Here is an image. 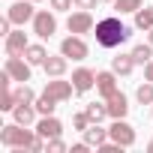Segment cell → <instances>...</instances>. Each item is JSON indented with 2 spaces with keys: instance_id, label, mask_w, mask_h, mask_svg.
<instances>
[{
  "instance_id": "obj_1",
  "label": "cell",
  "mask_w": 153,
  "mask_h": 153,
  "mask_svg": "<svg viewBox=\"0 0 153 153\" xmlns=\"http://www.w3.org/2000/svg\"><path fill=\"white\" fill-rule=\"evenodd\" d=\"M93 30H96V42H99L102 48H117V45H123V42L129 39V27H126L120 18H114V15L96 21Z\"/></svg>"
},
{
  "instance_id": "obj_2",
  "label": "cell",
  "mask_w": 153,
  "mask_h": 153,
  "mask_svg": "<svg viewBox=\"0 0 153 153\" xmlns=\"http://www.w3.org/2000/svg\"><path fill=\"white\" fill-rule=\"evenodd\" d=\"M36 138H39V132H30L21 123H9V126L0 129V144L9 147V150H30L36 144Z\"/></svg>"
},
{
  "instance_id": "obj_3",
  "label": "cell",
  "mask_w": 153,
  "mask_h": 153,
  "mask_svg": "<svg viewBox=\"0 0 153 153\" xmlns=\"http://www.w3.org/2000/svg\"><path fill=\"white\" fill-rule=\"evenodd\" d=\"M30 66H33V63H30L27 57L21 60V54H6V66H3V69H6L9 75H12L15 81L27 84V81H30Z\"/></svg>"
},
{
  "instance_id": "obj_4",
  "label": "cell",
  "mask_w": 153,
  "mask_h": 153,
  "mask_svg": "<svg viewBox=\"0 0 153 153\" xmlns=\"http://www.w3.org/2000/svg\"><path fill=\"white\" fill-rule=\"evenodd\" d=\"M54 30H57V18H54V12L39 9V12L33 15V33H36L39 39H51Z\"/></svg>"
},
{
  "instance_id": "obj_5",
  "label": "cell",
  "mask_w": 153,
  "mask_h": 153,
  "mask_svg": "<svg viewBox=\"0 0 153 153\" xmlns=\"http://www.w3.org/2000/svg\"><path fill=\"white\" fill-rule=\"evenodd\" d=\"M60 54H66L69 60H84L90 51H87V42H84L78 33H72V36H66V39L60 42Z\"/></svg>"
},
{
  "instance_id": "obj_6",
  "label": "cell",
  "mask_w": 153,
  "mask_h": 153,
  "mask_svg": "<svg viewBox=\"0 0 153 153\" xmlns=\"http://www.w3.org/2000/svg\"><path fill=\"white\" fill-rule=\"evenodd\" d=\"M108 135H111V141H117V144H123V147H132V144H135V129H132L123 117H117V120L108 126Z\"/></svg>"
},
{
  "instance_id": "obj_7",
  "label": "cell",
  "mask_w": 153,
  "mask_h": 153,
  "mask_svg": "<svg viewBox=\"0 0 153 153\" xmlns=\"http://www.w3.org/2000/svg\"><path fill=\"white\" fill-rule=\"evenodd\" d=\"M66 30L69 33H90L93 30V15H90V9H78V12H72L69 15V21H66Z\"/></svg>"
},
{
  "instance_id": "obj_8",
  "label": "cell",
  "mask_w": 153,
  "mask_h": 153,
  "mask_svg": "<svg viewBox=\"0 0 153 153\" xmlns=\"http://www.w3.org/2000/svg\"><path fill=\"white\" fill-rule=\"evenodd\" d=\"M45 96H51V99H57V102H69L72 99V93H75V84L72 81H60V78H54V81H48L45 84V90H42Z\"/></svg>"
},
{
  "instance_id": "obj_9",
  "label": "cell",
  "mask_w": 153,
  "mask_h": 153,
  "mask_svg": "<svg viewBox=\"0 0 153 153\" xmlns=\"http://www.w3.org/2000/svg\"><path fill=\"white\" fill-rule=\"evenodd\" d=\"M6 15H9V21H12V24H27V21H33V15H36L33 0H18V3H12Z\"/></svg>"
},
{
  "instance_id": "obj_10",
  "label": "cell",
  "mask_w": 153,
  "mask_h": 153,
  "mask_svg": "<svg viewBox=\"0 0 153 153\" xmlns=\"http://www.w3.org/2000/svg\"><path fill=\"white\" fill-rule=\"evenodd\" d=\"M36 132L48 141V138H60L63 135V123L54 117V114H42V120L36 123Z\"/></svg>"
},
{
  "instance_id": "obj_11",
  "label": "cell",
  "mask_w": 153,
  "mask_h": 153,
  "mask_svg": "<svg viewBox=\"0 0 153 153\" xmlns=\"http://www.w3.org/2000/svg\"><path fill=\"white\" fill-rule=\"evenodd\" d=\"M96 90L102 99H108L111 93H117V72H96Z\"/></svg>"
},
{
  "instance_id": "obj_12",
  "label": "cell",
  "mask_w": 153,
  "mask_h": 153,
  "mask_svg": "<svg viewBox=\"0 0 153 153\" xmlns=\"http://www.w3.org/2000/svg\"><path fill=\"white\" fill-rule=\"evenodd\" d=\"M105 105H108V117L111 120H117V117H126L129 114V102H126V96L117 90V93H111L108 99H105Z\"/></svg>"
},
{
  "instance_id": "obj_13",
  "label": "cell",
  "mask_w": 153,
  "mask_h": 153,
  "mask_svg": "<svg viewBox=\"0 0 153 153\" xmlns=\"http://www.w3.org/2000/svg\"><path fill=\"white\" fill-rule=\"evenodd\" d=\"M72 84H75V93H87V90L96 84V72H90V69H75V72H72Z\"/></svg>"
},
{
  "instance_id": "obj_14",
  "label": "cell",
  "mask_w": 153,
  "mask_h": 153,
  "mask_svg": "<svg viewBox=\"0 0 153 153\" xmlns=\"http://www.w3.org/2000/svg\"><path fill=\"white\" fill-rule=\"evenodd\" d=\"M36 105L33 102H18L15 108H12V117H15V123H21V126H30L33 120H36Z\"/></svg>"
},
{
  "instance_id": "obj_15",
  "label": "cell",
  "mask_w": 153,
  "mask_h": 153,
  "mask_svg": "<svg viewBox=\"0 0 153 153\" xmlns=\"http://www.w3.org/2000/svg\"><path fill=\"white\" fill-rule=\"evenodd\" d=\"M66 66H69V57H66V54H57V57H51V54H48V60L42 63L45 75H51V78H60V75L66 72Z\"/></svg>"
},
{
  "instance_id": "obj_16",
  "label": "cell",
  "mask_w": 153,
  "mask_h": 153,
  "mask_svg": "<svg viewBox=\"0 0 153 153\" xmlns=\"http://www.w3.org/2000/svg\"><path fill=\"white\" fill-rule=\"evenodd\" d=\"M27 33L24 30H12L9 36H6V54H24L27 51Z\"/></svg>"
},
{
  "instance_id": "obj_17",
  "label": "cell",
  "mask_w": 153,
  "mask_h": 153,
  "mask_svg": "<svg viewBox=\"0 0 153 153\" xmlns=\"http://www.w3.org/2000/svg\"><path fill=\"white\" fill-rule=\"evenodd\" d=\"M111 135H108V129H102L99 123H90L87 129H84V141L90 144V147H99V144H105Z\"/></svg>"
},
{
  "instance_id": "obj_18",
  "label": "cell",
  "mask_w": 153,
  "mask_h": 153,
  "mask_svg": "<svg viewBox=\"0 0 153 153\" xmlns=\"http://www.w3.org/2000/svg\"><path fill=\"white\" fill-rule=\"evenodd\" d=\"M111 69H114L117 75H129V72L135 69V57H132V51H129V54H117V57L111 60Z\"/></svg>"
},
{
  "instance_id": "obj_19",
  "label": "cell",
  "mask_w": 153,
  "mask_h": 153,
  "mask_svg": "<svg viewBox=\"0 0 153 153\" xmlns=\"http://www.w3.org/2000/svg\"><path fill=\"white\" fill-rule=\"evenodd\" d=\"M24 57H27V60H30L33 66H42V63L48 60V51H45V45H27Z\"/></svg>"
},
{
  "instance_id": "obj_20",
  "label": "cell",
  "mask_w": 153,
  "mask_h": 153,
  "mask_svg": "<svg viewBox=\"0 0 153 153\" xmlns=\"http://www.w3.org/2000/svg\"><path fill=\"white\" fill-rule=\"evenodd\" d=\"M84 111H87L90 123H102L108 117V105H102V102H90V105H84Z\"/></svg>"
},
{
  "instance_id": "obj_21",
  "label": "cell",
  "mask_w": 153,
  "mask_h": 153,
  "mask_svg": "<svg viewBox=\"0 0 153 153\" xmlns=\"http://www.w3.org/2000/svg\"><path fill=\"white\" fill-rule=\"evenodd\" d=\"M135 27L138 30H150L153 27V6H141L135 12Z\"/></svg>"
},
{
  "instance_id": "obj_22",
  "label": "cell",
  "mask_w": 153,
  "mask_h": 153,
  "mask_svg": "<svg viewBox=\"0 0 153 153\" xmlns=\"http://www.w3.org/2000/svg\"><path fill=\"white\" fill-rule=\"evenodd\" d=\"M132 57H135V63H150V60H153V45H150V42L135 45V48H132Z\"/></svg>"
},
{
  "instance_id": "obj_23",
  "label": "cell",
  "mask_w": 153,
  "mask_h": 153,
  "mask_svg": "<svg viewBox=\"0 0 153 153\" xmlns=\"http://www.w3.org/2000/svg\"><path fill=\"white\" fill-rule=\"evenodd\" d=\"M135 99H138L141 105H153V81H144V84H138V90H135Z\"/></svg>"
},
{
  "instance_id": "obj_24",
  "label": "cell",
  "mask_w": 153,
  "mask_h": 153,
  "mask_svg": "<svg viewBox=\"0 0 153 153\" xmlns=\"http://www.w3.org/2000/svg\"><path fill=\"white\" fill-rule=\"evenodd\" d=\"M18 105V96H15V90L9 87V84H3V102H0V111H12Z\"/></svg>"
},
{
  "instance_id": "obj_25",
  "label": "cell",
  "mask_w": 153,
  "mask_h": 153,
  "mask_svg": "<svg viewBox=\"0 0 153 153\" xmlns=\"http://www.w3.org/2000/svg\"><path fill=\"white\" fill-rule=\"evenodd\" d=\"M33 105H36V111H39V114H54V108H57V99H51V96H45V93H42V96H39Z\"/></svg>"
},
{
  "instance_id": "obj_26",
  "label": "cell",
  "mask_w": 153,
  "mask_h": 153,
  "mask_svg": "<svg viewBox=\"0 0 153 153\" xmlns=\"http://www.w3.org/2000/svg\"><path fill=\"white\" fill-rule=\"evenodd\" d=\"M144 6V0H114V9L123 15V12H138Z\"/></svg>"
},
{
  "instance_id": "obj_27",
  "label": "cell",
  "mask_w": 153,
  "mask_h": 153,
  "mask_svg": "<svg viewBox=\"0 0 153 153\" xmlns=\"http://www.w3.org/2000/svg\"><path fill=\"white\" fill-rule=\"evenodd\" d=\"M15 96H18V102H36V99H39V96H36V93H33L27 84H21V87L15 90Z\"/></svg>"
},
{
  "instance_id": "obj_28",
  "label": "cell",
  "mask_w": 153,
  "mask_h": 153,
  "mask_svg": "<svg viewBox=\"0 0 153 153\" xmlns=\"http://www.w3.org/2000/svg\"><path fill=\"white\" fill-rule=\"evenodd\" d=\"M72 126L78 129V132H84V129L90 126V117H87V111H78V114H75V117H72Z\"/></svg>"
},
{
  "instance_id": "obj_29",
  "label": "cell",
  "mask_w": 153,
  "mask_h": 153,
  "mask_svg": "<svg viewBox=\"0 0 153 153\" xmlns=\"http://www.w3.org/2000/svg\"><path fill=\"white\" fill-rule=\"evenodd\" d=\"M63 150H69L63 144V138H48V153H63Z\"/></svg>"
},
{
  "instance_id": "obj_30",
  "label": "cell",
  "mask_w": 153,
  "mask_h": 153,
  "mask_svg": "<svg viewBox=\"0 0 153 153\" xmlns=\"http://www.w3.org/2000/svg\"><path fill=\"white\" fill-rule=\"evenodd\" d=\"M48 3H51V9H54V12H66V9H72L75 0H48Z\"/></svg>"
},
{
  "instance_id": "obj_31",
  "label": "cell",
  "mask_w": 153,
  "mask_h": 153,
  "mask_svg": "<svg viewBox=\"0 0 153 153\" xmlns=\"http://www.w3.org/2000/svg\"><path fill=\"white\" fill-rule=\"evenodd\" d=\"M0 33H3V36H9V33H12V21H9V15L0 18Z\"/></svg>"
},
{
  "instance_id": "obj_32",
  "label": "cell",
  "mask_w": 153,
  "mask_h": 153,
  "mask_svg": "<svg viewBox=\"0 0 153 153\" xmlns=\"http://www.w3.org/2000/svg\"><path fill=\"white\" fill-rule=\"evenodd\" d=\"M99 3V0H75V6H78V9H93Z\"/></svg>"
},
{
  "instance_id": "obj_33",
  "label": "cell",
  "mask_w": 153,
  "mask_h": 153,
  "mask_svg": "<svg viewBox=\"0 0 153 153\" xmlns=\"http://www.w3.org/2000/svg\"><path fill=\"white\" fill-rule=\"evenodd\" d=\"M87 147H90V144H87V141H81V144H72L69 150H72V153H87Z\"/></svg>"
},
{
  "instance_id": "obj_34",
  "label": "cell",
  "mask_w": 153,
  "mask_h": 153,
  "mask_svg": "<svg viewBox=\"0 0 153 153\" xmlns=\"http://www.w3.org/2000/svg\"><path fill=\"white\" fill-rule=\"evenodd\" d=\"M144 78H147V81H153V60H150V63H144Z\"/></svg>"
},
{
  "instance_id": "obj_35",
  "label": "cell",
  "mask_w": 153,
  "mask_h": 153,
  "mask_svg": "<svg viewBox=\"0 0 153 153\" xmlns=\"http://www.w3.org/2000/svg\"><path fill=\"white\" fill-rule=\"evenodd\" d=\"M147 42H150V45H153V27H150V33H147Z\"/></svg>"
},
{
  "instance_id": "obj_36",
  "label": "cell",
  "mask_w": 153,
  "mask_h": 153,
  "mask_svg": "<svg viewBox=\"0 0 153 153\" xmlns=\"http://www.w3.org/2000/svg\"><path fill=\"white\" fill-rule=\"evenodd\" d=\"M150 153H153V141H150Z\"/></svg>"
},
{
  "instance_id": "obj_37",
  "label": "cell",
  "mask_w": 153,
  "mask_h": 153,
  "mask_svg": "<svg viewBox=\"0 0 153 153\" xmlns=\"http://www.w3.org/2000/svg\"><path fill=\"white\" fill-rule=\"evenodd\" d=\"M105 3H114V0H105Z\"/></svg>"
},
{
  "instance_id": "obj_38",
  "label": "cell",
  "mask_w": 153,
  "mask_h": 153,
  "mask_svg": "<svg viewBox=\"0 0 153 153\" xmlns=\"http://www.w3.org/2000/svg\"><path fill=\"white\" fill-rule=\"evenodd\" d=\"M33 3H36V0H33Z\"/></svg>"
}]
</instances>
